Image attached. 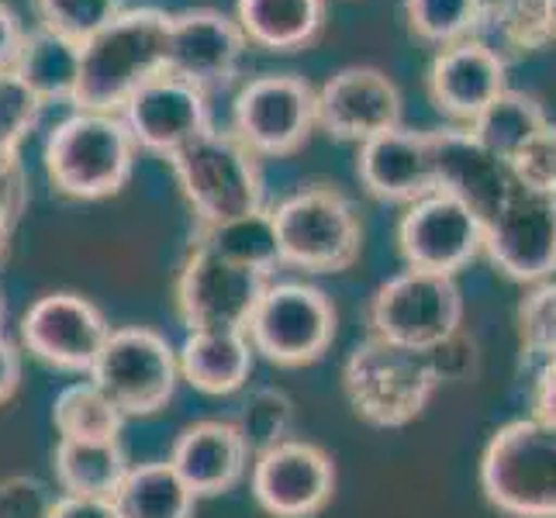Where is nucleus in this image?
Wrapping results in <instances>:
<instances>
[{
	"label": "nucleus",
	"instance_id": "f257e3e1",
	"mask_svg": "<svg viewBox=\"0 0 556 518\" xmlns=\"http://www.w3.org/2000/svg\"><path fill=\"white\" fill-rule=\"evenodd\" d=\"M169 14L160 8H131L93 31L80 46V84L73 111L118 114L149 76L166 70Z\"/></svg>",
	"mask_w": 556,
	"mask_h": 518
},
{
	"label": "nucleus",
	"instance_id": "f03ea898",
	"mask_svg": "<svg viewBox=\"0 0 556 518\" xmlns=\"http://www.w3.org/2000/svg\"><path fill=\"white\" fill-rule=\"evenodd\" d=\"M139 146L122 114L73 111L49 131L42 163L55 194L73 201H104L131 180Z\"/></svg>",
	"mask_w": 556,
	"mask_h": 518
},
{
	"label": "nucleus",
	"instance_id": "7ed1b4c3",
	"mask_svg": "<svg viewBox=\"0 0 556 518\" xmlns=\"http://www.w3.org/2000/svg\"><path fill=\"white\" fill-rule=\"evenodd\" d=\"M166 163L180 184L184 201L194 211V225H218L266 204L260 156L232 131L211 125L194 142L166 156Z\"/></svg>",
	"mask_w": 556,
	"mask_h": 518
},
{
	"label": "nucleus",
	"instance_id": "20e7f679",
	"mask_svg": "<svg viewBox=\"0 0 556 518\" xmlns=\"http://www.w3.org/2000/svg\"><path fill=\"white\" fill-rule=\"evenodd\" d=\"M280 266L304 274H342L363 249V225L353 201L329 184L294 190L274 207Z\"/></svg>",
	"mask_w": 556,
	"mask_h": 518
},
{
	"label": "nucleus",
	"instance_id": "39448f33",
	"mask_svg": "<svg viewBox=\"0 0 556 518\" xmlns=\"http://www.w3.org/2000/svg\"><path fill=\"white\" fill-rule=\"evenodd\" d=\"M342 388L363 421L377 429H401L426 412L439 377L429 353H415L370 336L350 353L342 367Z\"/></svg>",
	"mask_w": 556,
	"mask_h": 518
},
{
	"label": "nucleus",
	"instance_id": "423d86ee",
	"mask_svg": "<svg viewBox=\"0 0 556 518\" xmlns=\"http://www.w3.org/2000/svg\"><path fill=\"white\" fill-rule=\"evenodd\" d=\"M481 491L511 518H556V429L535 418L497 429L481 456Z\"/></svg>",
	"mask_w": 556,
	"mask_h": 518
},
{
	"label": "nucleus",
	"instance_id": "0eeeda50",
	"mask_svg": "<svg viewBox=\"0 0 556 518\" xmlns=\"http://www.w3.org/2000/svg\"><path fill=\"white\" fill-rule=\"evenodd\" d=\"M245 339L277 367H308L336 339V304L312 283L270 280L245 321Z\"/></svg>",
	"mask_w": 556,
	"mask_h": 518
},
{
	"label": "nucleus",
	"instance_id": "6e6552de",
	"mask_svg": "<svg viewBox=\"0 0 556 518\" xmlns=\"http://www.w3.org/2000/svg\"><path fill=\"white\" fill-rule=\"evenodd\" d=\"M464 325V294L453 277L429 270H401L377 287L370 301V336L432 353Z\"/></svg>",
	"mask_w": 556,
	"mask_h": 518
},
{
	"label": "nucleus",
	"instance_id": "1a4fd4ad",
	"mask_svg": "<svg viewBox=\"0 0 556 518\" xmlns=\"http://www.w3.org/2000/svg\"><path fill=\"white\" fill-rule=\"evenodd\" d=\"M177 350L166 342V336L142 329V325L111 329L90 367V380L125 418L163 412L177 391Z\"/></svg>",
	"mask_w": 556,
	"mask_h": 518
},
{
	"label": "nucleus",
	"instance_id": "9d476101",
	"mask_svg": "<svg viewBox=\"0 0 556 518\" xmlns=\"http://www.w3.org/2000/svg\"><path fill=\"white\" fill-rule=\"evenodd\" d=\"M232 136L256 156H294L315 131V87L298 73H260L232 101Z\"/></svg>",
	"mask_w": 556,
	"mask_h": 518
},
{
	"label": "nucleus",
	"instance_id": "9b49d317",
	"mask_svg": "<svg viewBox=\"0 0 556 518\" xmlns=\"http://www.w3.org/2000/svg\"><path fill=\"white\" fill-rule=\"evenodd\" d=\"M274 274L228 263L207 245L190 242L177 274V312L194 329H242Z\"/></svg>",
	"mask_w": 556,
	"mask_h": 518
},
{
	"label": "nucleus",
	"instance_id": "f8f14e48",
	"mask_svg": "<svg viewBox=\"0 0 556 518\" xmlns=\"http://www.w3.org/2000/svg\"><path fill=\"white\" fill-rule=\"evenodd\" d=\"M484 253L519 283L549 280L556 274V194L515 180L502 211L484 228Z\"/></svg>",
	"mask_w": 556,
	"mask_h": 518
},
{
	"label": "nucleus",
	"instance_id": "ddd939ff",
	"mask_svg": "<svg viewBox=\"0 0 556 518\" xmlns=\"http://www.w3.org/2000/svg\"><path fill=\"white\" fill-rule=\"evenodd\" d=\"M249 42L236 17L218 8H187L169 14L166 73L194 84L198 90L222 93L239 80Z\"/></svg>",
	"mask_w": 556,
	"mask_h": 518
},
{
	"label": "nucleus",
	"instance_id": "4468645a",
	"mask_svg": "<svg viewBox=\"0 0 556 518\" xmlns=\"http://www.w3.org/2000/svg\"><path fill=\"white\" fill-rule=\"evenodd\" d=\"M108 336L111 325L98 304L73 291L38 298L22 318L25 350L66 374H90Z\"/></svg>",
	"mask_w": 556,
	"mask_h": 518
},
{
	"label": "nucleus",
	"instance_id": "2eb2a0df",
	"mask_svg": "<svg viewBox=\"0 0 556 518\" xmlns=\"http://www.w3.org/2000/svg\"><path fill=\"white\" fill-rule=\"evenodd\" d=\"M397 249L412 270L456 277V270L484 253V225L473 218L467 204L435 190L408 204L397 225Z\"/></svg>",
	"mask_w": 556,
	"mask_h": 518
},
{
	"label": "nucleus",
	"instance_id": "dca6fc26",
	"mask_svg": "<svg viewBox=\"0 0 556 518\" xmlns=\"http://www.w3.org/2000/svg\"><path fill=\"white\" fill-rule=\"evenodd\" d=\"M332 459L308 439L291 435L253 459V497L274 518H312L332 502Z\"/></svg>",
	"mask_w": 556,
	"mask_h": 518
},
{
	"label": "nucleus",
	"instance_id": "f3484780",
	"mask_svg": "<svg viewBox=\"0 0 556 518\" xmlns=\"http://www.w3.org/2000/svg\"><path fill=\"white\" fill-rule=\"evenodd\" d=\"M401 125V90L377 66H346L315 87V128L336 142L363 146Z\"/></svg>",
	"mask_w": 556,
	"mask_h": 518
},
{
	"label": "nucleus",
	"instance_id": "a211bd4d",
	"mask_svg": "<svg viewBox=\"0 0 556 518\" xmlns=\"http://www.w3.org/2000/svg\"><path fill=\"white\" fill-rule=\"evenodd\" d=\"M207 101L211 98L204 90L163 70L156 76H149L118 114L139 149L166 160L211 128Z\"/></svg>",
	"mask_w": 556,
	"mask_h": 518
},
{
	"label": "nucleus",
	"instance_id": "6ab92c4d",
	"mask_svg": "<svg viewBox=\"0 0 556 518\" xmlns=\"http://www.w3.org/2000/svg\"><path fill=\"white\" fill-rule=\"evenodd\" d=\"M429 136L435 152L439 190L456 198L459 204H467L473 218L488 228L515 184L508 163L494 156L470 128H435Z\"/></svg>",
	"mask_w": 556,
	"mask_h": 518
},
{
	"label": "nucleus",
	"instance_id": "aec40b11",
	"mask_svg": "<svg viewBox=\"0 0 556 518\" xmlns=\"http://www.w3.org/2000/svg\"><path fill=\"white\" fill-rule=\"evenodd\" d=\"M356 177L370 198L391 204H415L435 194L439 180L432 136L397 125L383 136L367 139L356 156Z\"/></svg>",
	"mask_w": 556,
	"mask_h": 518
},
{
	"label": "nucleus",
	"instance_id": "412c9836",
	"mask_svg": "<svg viewBox=\"0 0 556 518\" xmlns=\"http://www.w3.org/2000/svg\"><path fill=\"white\" fill-rule=\"evenodd\" d=\"M426 84L435 111L470 128L477 114L508 87L505 60L481 38H464V42H453L435 52Z\"/></svg>",
	"mask_w": 556,
	"mask_h": 518
},
{
	"label": "nucleus",
	"instance_id": "4be33fe9",
	"mask_svg": "<svg viewBox=\"0 0 556 518\" xmlns=\"http://www.w3.org/2000/svg\"><path fill=\"white\" fill-rule=\"evenodd\" d=\"M249 456L253 453H249L236 421L207 418L177 435L169 464L180 473V481L194 491V497H211L242 481Z\"/></svg>",
	"mask_w": 556,
	"mask_h": 518
},
{
	"label": "nucleus",
	"instance_id": "5701e85b",
	"mask_svg": "<svg viewBox=\"0 0 556 518\" xmlns=\"http://www.w3.org/2000/svg\"><path fill=\"white\" fill-rule=\"evenodd\" d=\"M177 367L201 394H236L253 374V345L242 329H194L180 345Z\"/></svg>",
	"mask_w": 556,
	"mask_h": 518
},
{
	"label": "nucleus",
	"instance_id": "b1692460",
	"mask_svg": "<svg viewBox=\"0 0 556 518\" xmlns=\"http://www.w3.org/2000/svg\"><path fill=\"white\" fill-rule=\"evenodd\" d=\"M236 25L263 52H301L321 35L325 0H236Z\"/></svg>",
	"mask_w": 556,
	"mask_h": 518
},
{
	"label": "nucleus",
	"instance_id": "393cba45",
	"mask_svg": "<svg viewBox=\"0 0 556 518\" xmlns=\"http://www.w3.org/2000/svg\"><path fill=\"white\" fill-rule=\"evenodd\" d=\"M11 70L42 104H73L76 84H80V42H70V38L35 25L25 31Z\"/></svg>",
	"mask_w": 556,
	"mask_h": 518
},
{
	"label": "nucleus",
	"instance_id": "a878e982",
	"mask_svg": "<svg viewBox=\"0 0 556 518\" xmlns=\"http://www.w3.org/2000/svg\"><path fill=\"white\" fill-rule=\"evenodd\" d=\"M52 467L63 494L111 497L128 473V456L118 439H60Z\"/></svg>",
	"mask_w": 556,
	"mask_h": 518
},
{
	"label": "nucleus",
	"instance_id": "bb28decb",
	"mask_svg": "<svg viewBox=\"0 0 556 518\" xmlns=\"http://www.w3.org/2000/svg\"><path fill=\"white\" fill-rule=\"evenodd\" d=\"M111 502L122 518H190L198 497L180 481L169 459H152V464L128 467Z\"/></svg>",
	"mask_w": 556,
	"mask_h": 518
},
{
	"label": "nucleus",
	"instance_id": "cd10ccee",
	"mask_svg": "<svg viewBox=\"0 0 556 518\" xmlns=\"http://www.w3.org/2000/svg\"><path fill=\"white\" fill-rule=\"evenodd\" d=\"M497 55H529L553 42L549 0H481L477 31Z\"/></svg>",
	"mask_w": 556,
	"mask_h": 518
},
{
	"label": "nucleus",
	"instance_id": "c85d7f7f",
	"mask_svg": "<svg viewBox=\"0 0 556 518\" xmlns=\"http://www.w3.org/2000/svg\"><path fill=\"white\" fill-rule=\"evenodd\" d=\"M190 242H201L211 249V253H218L222 260L249 266V270L274 274L280 266L274 207H266V204L260 211H249V215L228 218L218 225H194Z\"/></svg>",
	"mask_w": 556,
	"mask_h": 518
},
{
	"label": "nucleus",
	"instance_id": "c756f323",
	"mask_svg": "<svg viewBox=\"0 0 556 518\" xmlns=\"http://www.w3.org/2000/svg\"><path fill=\"white\" fill-rule=\"evenodd\" d=\"M546 122H549L546 111L532 93L505 87L481 114H477L470 131L494 152V156H502L508 163Z\"/></svg>",
	"mask_w": 556,
	"mask_h": 518
},
{
	"label": "nucleus",
	"instance_id": "7c9ffc66",
	"mask_svg": "<svg viewBox=\"0 0 556 518\" xmlns=\"http://www.w3.org/2000/svg\"><path fill=\"white\" fill-rule=\"evenodd\" d=\"M125 415L93 380L70 383L52 401V426L60 439H118Z\"/></svg>",
	"mask_w": 556,
	"mask_h": 518
},
{
	"label": "nucleus",
	"instance_id": "2f4dec72",
	"mask_svg": "<svg viewBox=\"0 0 556 518\" xmlns=\"http://www.w3.org/2000/svg\"><path fill=\"white\" fill-rule=\"evenodd\" d=\"M481 0H405V22L429 46H453L473 38Z\"/></svg>",
	"mask_w": 556,
	"mask_h": 518
},
{
	"label": "nucleus",
	"instance_id": "473e14b6",
	"mask_svg": "<svg viewBox=\"0 0 556 518\" xmlns=\"http://www.w3.org/2000/svg\"><path fill=\"white\" fill-rule=\"evenodd\" d=\"M42 101L22 84L14 70H0V169L22 163V146L42 118Z\"/></svg>",
	"mask_w": 556,
	"mask_h": 518
},
{
	"label": "nucleus",
	"instance_id": "72a5a7b5",
	"mask_svg": "<svg viewBox=\"0 0 556 518\" xmlns=\"http://www.w3.org/2000/svg\"><path fill=\"white\" fill-rule=\"evenodd\" d=\"M249 453H263L283 439H291L294 432V405L291 397L283 391H274V388H263V391H253L242 408V418L236 421Z\"/></svg>",
	"mask_w": 556,
	"mask_h": 518
},
{
	"label": "nucleus",
	"instance_id": "f704fd0d",
	"mask_svg": "<svg viewBox=\"0 0 556 518\" xmlns=\"http://www.w3.org/2000/svg\"><path fill=\"white\" fill-rule=\"evenodd\" d=\"M31 11L42 28L84 46L93 31H101L125 8L122 0H31Z\"/></svg>",
	"mask_w": 556,
	"mask_h": 518
},
{
	"label": "nucleus",
	"instance_id": "c9c22d12",
	"mask_svg": "<svg viewBox=\"0 0 556 518\" xmlns=\"http://www.w3.org/2000/svg\"><path fill=\"white\" fill-rule=\"evenodd\" d=\"M519 339L522 363L532 370L556 356V280L535 283L519 304Z\"/></svg>",
	"mask_w": 556,
	"mask_h": 518
},
{
	"label": "nucleus",
	"instance_id": "e433bc0d",
	"mask_svg": "<svg viewBox=\"0 0 556 518\" xmlns=\"http://www.w3.org/2000/svg\"><path fill=\"white\" fill-rule=\"evenodd\" d=\"M511 177L522 187L556 194V125L546 122L535 136L508 160Z\"/></svg>",
	"mask_w": 556,
	"mask_h": 518
},
{
	"label": "nucleus",
	"instance_id": "4c0bfd02",
	"mask_svg": "<svg viewBox=\"0 0 556 518\" xmlns=\"http://www.w3.org/2000/svg\"><path fill=\"white\" fill-rule=\"evenodd\" d=\"M52 491L38 477L14 473L0 481V518H49Z\"/></svg>",
	"mask_w": 556,
	"mask_h": 518
},
{
	"label": "nucleus",
	"instance_id": "58836bf2",
	"mask_svg": "<svg viewBox=\"0 0 556 518\" xmlns=\"http://www.w3.org/2000/svg\"><path fill=\"white\" fill-rule=\"evenodd\" d=\"M28 207V180L22 163L0 169V260H4L11 236Z\"/></svg>",
	"mask_w": 556,
	"mask_h": 518
},
{
	"label": "nucleus",
	"instance_id": "ea45409f",
	"mask_svg": "<svg viewBox=\"0 0 556 518\" xmlns=\"http://www.w3.org/2000/svg\"><path fill=\"white\" fill-rule=\"evenodd\" d=\"M429 363H432L439 383H446V380H467L477 370V345H473V339L464 336V329H459L446 342L435 345V350L429 353Z\"/></svg>",
	"mask_w": 556,
	"mask_h": 518
},
{
	"label": "nucleus",
	"instance_id": "a19ab883",
	"mask_svg": "<svg viewBox=\"0 0 556 518\" xmlns=\"http://www.w3.org/2000/svg\"><path fill=\"white\" fill-rule=\"evenodd\" d=\"M532 418L543 426L556 429V356L535 367V383H532Z\"/></svg>",
	"mask_w": 556,
	"mask_h": 518
},
{
	"label": "nucleus",
	"instance_id": "79ce46f5",
	"mask_svg": "<svg viewBox=\"0 0 556 518\" xmlns=\"http://www.w3.org/2000/svg\"><path fill=\"white\" fill-rule=\"evenodd\" d=\"M49 518H122L111 497L60 494L49 508Z\"/></svg>",
	"mask_w": 556,
	"mask_h": 518
},
{
	"label": "nucleus",
	"instance_id": "37998d69",
	"mask_svg": "<svg viewBox=\"0 0 556 518\" xmlns=\"http://www.w3.org/2000/svg\"><path fill=\"white\" fill-rule=\"evenodd\" d=\"M25 25L22 17L14 14L8 0H0V70H11L17 60V49H22Z\"/></svg>",
	"mask_w": 556,
	"mask_h": 518
},
{
	"label": "nucleus",
	"instance_id": "c03bdc74",
	"mask_svg": "<svg viewBox=\"0 0 556 518\" xmlns=\"http://www.w3.org/2000/svg\"><path fill=\"white\" fill-rule=\"evenodd\" d=\"M17 383H22V353H17L14 342L0 332V405H4L8 397H14Z\"/></svg>",
	"mask_w": 556,
	"mask_h": 518
},
{
	"label": "nucleus",
	"instance_id": "a18cd8bd",
	"mask_svg": "<svg viewBox=\"0 0 556 518\" xmlns=\"http://www.w3.org/2000/svg\"><path fill=\"white\" fill-rule=\"evenodd\" d=\"M549 31L556 38V0H549Z\"/></svg>",
	"mask_w": 556,
	"mask_h": 518
},
{
	"label": "nucleus",
	"instance_id": "49530a36",
	"mask_svg": "<svg viewBox=\"0 0 556 518\" xmlns=\"http://www.w3.org/2000/svg\"><path fill=\"white\" fill-rule=\"evenodd\" d=\"M0 325H4V291H0Z\"/></svg>",
	"mask_w": 556,
	"mask_h": 518
}]
</instances>
